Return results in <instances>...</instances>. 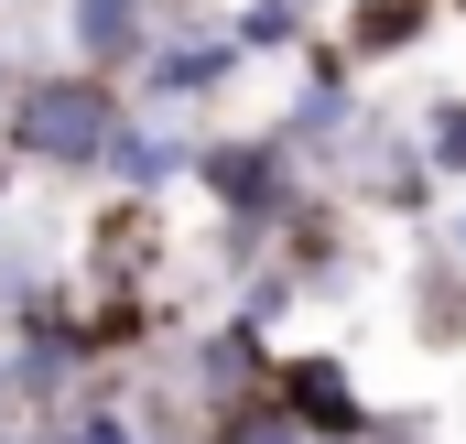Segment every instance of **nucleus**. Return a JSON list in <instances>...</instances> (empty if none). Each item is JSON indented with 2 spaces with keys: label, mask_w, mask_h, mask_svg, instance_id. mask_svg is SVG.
<instances>
[{
  "label": "nucleus",
  "mask_w": 466,
  "mask_h": 444,
  "mask_svg": "<svg viewBox=\"0 0 466 444\" xmlns=\"http://www.w3.org/2000/svg\"><path fill=\"white\" fill-rule=\"evenodd\" d=\"M11 141H22L33 163H109V141H119V87H109V66L33 76L22 109H11Z\"/></svg>",
  "instance_id": "nucleus-1"
},
{
  "label": "nucleus",
  "mask_w": 466,
  "mask_h": 444,
  "mask_svg": "<svg viewBox=\"0 0 466 444\" xmlns=\"http://www.w3.org/2000/svg\"><path fill=\"white\" fill-rule=\"evenodd\" d=\"M196 185H207L238 227H271L282 196H293V152L260 141V130H249V141H196Z\"/></svg>",
  "instance_id": "nucleus-2"
},
{
  "label": "nucleus",
  "mask_w": 466,
  "mask_h": 444,
  "mask_svg": "<svg viewBox=\"0 0 466 444\" xmlns=\"http://www.w3.org/2000/svg\"><path fill=\"white\" fill-rule=\"evenodd\" d=\"M271 401H282L304 434H326V444L369 434V401H358V379L337 368V358H282V368H271Z\"/></svg>",
  "instance_id": "nucleus-3"
},
{
  "label": "nucleus",
  "mask_w": 466,
  "mask_h": 444,
  "mask_svg": "<svg viewBox=\"0 0 466 444\" xmlns=\"http://www.w3.org/2000/svg\"><path fill=\"white\" fill-rule=\"evenodd\" d=\"M228 66H238V33H185V44L152 55V87L163 98H207V87H228Z\"/></svg>",
  "instance_id": "nucleus-4"
},
{
  "label": "nucleus",
  "mask_w": 466,
  "mask_h": 444,
  "mask_svg": "<svg viewBox=\"0 0 466 444\" xmlns=\"http://www.w3.org/2000/svg\"><path fill=\"white\" fill-rule=\"evenodd\" d=\"M109 174L130 185V196H141V207H152V196H163L174 174H196V141H163V130H130V119H119V141H109Z\"/></svg>",
  "instance_id": "nucleus-5"
},
{
  "label": "nucleus",
  "mask_w": 466,
  "mask_h": 444,
  "mask_svg": "<svg viewBox=\"0 0 466 444\" xmlns=\"http://www.w3.org/2000/svg\"><path fill=\"white\" fill-rule=\"evenodd\" d=\"M66 33H76L87 66H141V0H76Z\"/></svg>",
  "instance_id": "nucleus-6"
},
{
  "label": "nucleus",
  "mask_w": 466,
  "mask_h": 444,
  "mask_svg": "<svg viewBox=\"0 0 466 444\" xmlns=\"http://www.w3.org/2000/svg\"><path fill=\"white\" fill-rule=\"evenodd\" d=\"M423 11H434V0H358L348 55H390V44H412V33H423Z\"/></svg>",
  "instance_id": "nucleus-7"
},
{
  "label": "nucleus",
  "mask_w": 466,
  "mask_h": 444,
  "mask_svg": "<svg viewBox=\"0 0 466 444\" xmlns=\"http://www.w3.org/2000/svg\"><path fill=\"white\" fill-rule=\"evenodd\" d=\"M423 163L434 174H466V98H445V109L423 119Z\"/></svg>",
  "instance_id": "nucleus-8"
},
{
  "label": "nucleus",
  "mask_w": 466,
  "mask_h": 444,
  "mask_svg": "<svg viewBox=\"0 0 466 444\" xmlns=\"http://www.w3.org/2000/svg\"><path fill=\"white\" fill-rule=\"evenodd\" d=\"M228 33H238V55H249V44H293V33H304V11H293V0H249Z\"/></svg>",
  "instance_id": "nucleus-9"
},
{
  "label": "nucleus",
  "mask_w": 466,
  "mask_h": 444,
  "mask_svg": "<svg viewBox=\"0 0 466 444\" xmlns=\"http://www.w3.org/2000/svg\"><path fill=\"white\" fill-rule=\"evenodd\" d=\"M55 444H141V434H130L119 412H76V423H66V434H55Z\"/></svg>",
  "instance_id": "nucleus-10"
},
{
  "label": "nucleus",
  "mask_w": 466,
  "mask_h": 444,
  "mask_svg": "<svg viewBox=\"0 0 466 444\" xmlns=\"http://www.w3.org/2000/svg\"><path fill=\"white\" fill-rule=\"evenodd\" d=\"M456 249H466V207H456Z\"/></svg>",
  "instance_id": "nucleus-11"
}]
</instances>
